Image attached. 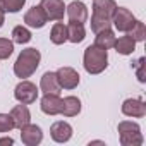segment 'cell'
Segmentation results:
<instances>
[{
    "instance_id": "277c9868",
    "label": "cell",
    "mask_w": 146,
    "mask_h": 146,
    "mask_svg": "<svg viewBox=\"0 0 146 146\" xmlns=\"http://www.w3.org/2000/svg\"><path fill=\"white\" fill-rule=\"evenodd\" d=\"M14 96L19 103H24V105H31L36 102L38 98V88L36 84H33L31 81H21L16 90H14Z\"/></svg>"
},
{
    "instance_id": "f546056e",
    "label": "cell",
    "mask_w": 146,
    "mask_h": 146,
    "mask_svg": "<svg viewBox=\"0 0 146 146\" xmlns=\"http://www.w3.org/2000/svg\"><path fill=\"white\" fill-rule=\"evenodd\" d=\"M12 143H14L12 137H2L0 139V144H12Z\"/></svg>"
},
{
    "instance_id": "ac0fdd59",
    "label": "cell",
    "mask_w": 146,
    "mask_h": 146,
    "mask_svg": "<svg viewBox=\"0 0 146 146\" xmlns=\"http://www.w3.org/2000/svg\"><path fill=\"white\" fill-rule=\"evenodd\" d=\"M115 40H117V38H115V35H113V31H112V29H103V31L96 33L95 45H96V46H100V48L110 50V48H113Z\"/></svg>"
},
{
    "instance_id": "30bf717a",
    "label": "cell",
    "mask_w": 146,
    "mask_h": 146,
    "mask_svg": "<svg viewBox=\"0 0 146 146\" xmlns=\"http://www.w3.org/2000/svg\"><path fill=\"white\" fill-rule=\"evenodd\" d=\"M21 131V141L26 144V146H36V144H40L41 143V139H43V132H41V129L36 125V124H28V125H24L23 129H19Z\"/></svg>"
},
{
    "instance_id": "cb8c5ba5",
    "label": "cell",
    "mask_w": 146,
    "mask_h": 146,
    "mask_svg": "<svg viewBox=\"0 0 146 146\" xmlns=\"http://www.w3.org/2000/svg\"><path fill=\"white\" fill-rule=\"evenodd\" d=\"M91 31L96 35V33H100V31H103V29H110V26H112V21L110 19H105V17H98V16H91Z\"/></svg>"
},
{
    "instance_id": "f1b7e54d",
    "label": "cell",
    "mask_w": 146,
    "mask_h": 146,
    "mask_svg": "<svg viewBox=\"0 0 146 146\" xmlns=\"http://www.w3.org/2000/svg\"><path fill=\"white\" fill-rule=\"evenodd\" d=\"M4 23H5V12H4L2 7H0V28L4 26Z\"/></svg>"
},
{
    "instance_id": "6da1fadb",
    "label": "cell",
    "mask_w": 146,
    "mask_h": 146,
    "mask_svg": "<svg viewBox=\"0 0 146 146\" xmlns=\"http://www.w3.org/2000/svg\"><path fill=\"white\" fill-rule=\"evenodd\" d=\"M41 60V53L36 48H26L19 53L16 64H14V74L21 79L29 78L31 74H35L38 65Z\"/></svg>"
},
{
    "instance_id": "4316f807",
    "label": "cell",
    "mask_w": 146,
    "mask_h": 146,
    "mask_svg": "<svg viewBox=\"0 0 146 146\" xmlns=\"http://www.w3.org/2000/svg\"><path fill=\"white\" fill-rule=\"evenodd\" d=\"M14 129V120L11 113H0V132H11Z\"/></svg>"
},
{
    "instance_id": "5b68a950",
    "label": "cell",
    "mask_w": 146,
    "mask_h": 146,
    "mask_svg": "<svg viewBox=\"0 0 146 146\" xmlns=\"http://www.w3.org/2000/svg\"><path fill=\"white\" fill-rule=\"evenodd\" d=\"M112 23H113L115 29H119V31H122V33H127V31L134 26L136 17L132 16V12H131L129 9H125V7H117L115 12H113V16H112Z\"/></svg>"
},
{
    "instance_id": "7402d4cb",
    "label": "cell",
    "mask_w": 146,
    "mask_h": 146,
    "mask_svg": "<svg viewBox=\"0 0 146 146\" xmlns=\"http://www.w3.org/2000/svg\"><path fill=\"white\" fill-rule=\"evenodd\" d=\"M12 40H14V43H19V45L28 43V41H31V33L24 26H16L12 29Z\"/></svg>"
},
{
    "instance_id": "83f0119b",
    "label": "cell",
    "mask_w": 146,
    "mask_h": 146,
    "mask_svg": "<svg viewBox=\"0 0 146 146\" xmlns=\"http://www.w3.org/2000/svg\"><path fill=\"white\" fill-rule=\"evenodd\" d=\"M134 67H137V79L141 81V83H144L146 81V78H144V57H141L136 64H132Z\"/></svg>"
},
{
    "instance_id": "ffe728a7",
    "label": "cell",
    "mask_w": 146,
    "mask_h": 146,
    "mask_svg": "<svg viewBox=\"0 0 146 146\" xmlns=\"http://www.w3.org/2000/svg\"><path fill=\"white\" fill-rule=\"evenodd\" d=\"M113 48H115L117 53H120V55H131V53L136 50V41H134L129 35H125V36H120L119 40H115Z\"/></svg>"
},
{
    "instance_id": "d6986e66",
    "label": "cell",
    "mask_w": 146,
    "mask_h": 146,
    "mask_svg": "<svg viewBox=\"0 0 146 146\" xmlns=\"http://www.w3.org/2000/svg\"><path fill=\"white\" fill-rule=\"evenodd\" d=\"M86 38L84 26L79 23H69L67 24V40L72 43H81Z\"/></svg>"
},
{
    "instance_id": "7a4b0ae2",
    "label": "cell",
    "mask_w": 146,
    "mask_h": 146,
    "mask_svg": "<svg viewBox=\"0 0 146 146\" xmlns=\"http://www.w3.org/2000/svg\"><path fill=\"white\" fill-rule=\"evenodd\" d=\"M83 64L88 74H100L103 72L108 65V55L105 48H100L96 45H90L84 50V57H83Z\"/></svg>"
},
{
    "instance_id": "5bb4252c",
    "label": "cell",
    "mask_w": 146,
    "mask_h": 146,
    "mask_svg": "<svg viewBox=\"0 0 146 146\" xmlns=\"http://www.w3.org/2000/svg\"><path fill=\"white\" fill-rule=\"evenodd\" d=\"M115 9H117L115 0H95L93 2V16H98V17H105L112 21Z\"/></svg>"
},
{
    "instance_id": "3957f363",
    "label": "cell",
    "mask_w": 146,
    "mask_h": 146,
    "mask_svg": "<svg viewBox=\"0 0 146 146\" xmlns=\"http://www.w3.org/2000/svg\"><path fill=\"white\" fill-rule=\"evenodd\" d=\"M117 131H119L122 146H141L143 144V134H141L139 124L131 122V120H122L119 122Z\"/></svg>"
},
{
    "instance_id": "8fae6325",
    "label": "cell",
    "mask_w": 146,
    "mask_h": 146,
    "mask_svg": "<svg viewBox=\"0 0 146 146\" xmlns=\"http://www.w3.org/2000/svg\"><path fill=\"white\" fill-rule=\"evenodd\" d=\"M65 12H67V17H69L70 23H79V24H83L88 19V7L83 2H79V0L69 4L65 7Z\"/></svg>"
},
{
    "instance_id": "e0dca14e",
    "label": "cell",
    "mask_w": 146,
    "mask_h": 146,
    "mask_svg": "<svg viewBox=\"0 0 146 146\" xmlns=\"http://www.w3.org/2000/svg\"><path fill=\"white\" fill-rule=\"evenodd\" d=\"M40 88L43 93H60V84L57 81V74L55 72H45L41 81H40Z\"/></svg>"
},
{
    "instance_id": "4fadbf2b",
    "label": "cell",
    "mask_w": 146,
    "mask_h": 146,
    "mask_svg": "<svg viewBox=\"0 0 146 146\" xmlns=\"http://www.w3.org/2000/svg\"><path fill=\"white\" fill-rule=\"evenodd\" d=\"M50 136L55 143H67L72 137V127H70V124H67L64 120L53 122L50 127Z\"/></svg>"
},
{
    "instance_id": "2e32d148",
    "label": "cell",
    "mask_w": 146,
    "mask_h": 146,
    "mask_svg": "<svg viewBox=\"0 0 146 146\" xmlns=\"http://www.w3.org/2000/svg\"><path fill=\"white\" fill-rule=\"evenodd\" d=\"M81 112V100L78 96H65L62 100V110L60 113L64 117H76Z\"/></svg>"
},
{
    "instance_id": "603a6c76",
    "label": "cell",
    "mask_w": 146,
    "mask_h": 146,
    "mask_svg": "<svg viewBox=\"0 0 146 146\" xmlns=\"http://www.w3.org/2000/svg\"><path fill=\"white\" fill-rule=\"evenodd\" d=\"M127 35H129L134 41H143V40L146 38V26H144V23H141V21L136 19L134 26L127 31Z\"/></svg>"
},
{
    "instance_id": "44dd1931",
    "label": "cell",
    "mask_w": 146,
    "mask_h": 146,
    "mask_svg": "<svg viewBox=\"0 0 146 146\" xmlns=\"http://www.w3.org/2000/svg\"><path fill=\"white\" fill-rule=\"evenodd\" d=\"M50 40L53 45H64L67 41V26L64 23H55L50 31Z\"/></svg>"
},
{
    "instance_id": "9a60e30c",
    "label": "cell",
    "mask_w": 146,
    "mask_h": 146,
    "mask_svg": "<svg viewBox=\"0 0 146 146\" xmlns=\"http://www.w3.org/2000/svg\"><path fill=\"white\" fill-rule=\"evenodd\" d=\"M11 117L14 120V127L17 129H23L24 125H28L31 122V113H29V108L21 103V105H16L12 110H11Z\"/></svg>"
},
{
    "instance_id": "52a82bcc",
    "label": "cell",
    "mask_w": 146,
    "mask_h": 146,
    "mask_svg": "<svg viewBox=\"0 0 146 146\" xmlns=\"http://www.w3.org/2000/svg\"><path fill=\"white\" fill-rule=\"evenodd\" d=\"M41 9L46 14V19L50 21H62L65 14V4L64 0H41Z\"/></svg>"
},
{
    "instance_id": "d4e9b609",
    "label": "cell",
    "mask_w": 146,
    "mask_h": 146,
    "mask_svg": "<svg viewBox=\"0 0 146 146\" xmlns=\"http://www.w3.org/2000/svg\"><path fill=\"white\" fill-rule=\"evenodd\" d=\"M26 4V0H0V7L4 9V12H19Z\"/></svg>"
},
{
    "instance_id": "7c38bea8",
    "label": "cell",
    "mask_w": 146,
    "mask_h": 146,
    "mask_svg": "<svg viewBox=\"0 0 146 146\" xmlns=\"http://www.w3.org/2000/svg\"><path fill=\"white\" fill-rule=\"evenodd\" d=\"M46 14H45V11L41 9V5H35V7H31L26 14H24V23L29 26V28H36V29H40V28H43L45 24H46Z\"/></svg>"
},
{
    "instance_id": "9c48e42d",
    "label": "cell",
    "mask_w": 146,
    "mask_h": 146,
    "mask_svg": "<svg viewBox=\"0 0 146 146\" xmlns=\"http://www.w3.org/2000/svg\"><path fill=\"white\" fill-rule=\"evenodd\" d=\"M122 113L127 117H136L141 119L146 115V105L141 98H127L122 103Z\"/></svg>"
},
{
    "instance_id": "ba28073f",
    "label": "cell",
    "mask_w": 146,
    "mask_h": 146,
    "mask_svg": "<svg viewBox=\"0 0 146 146\" xmlns=\"http://www.w3.org/2000/svg\"><path fill=\"white\" fill-rule=\"evenodd\" d=\"M40 108L46 115H58L62 110V98L57 93H45V96L41 98Z\"/></svg>"
},
{
    "instance_id": "8992f818",
    "label": "cell",
    "mask_w": 146,
    "mask_h": 146,
    "mask_svg": "<svg viewBox=\"0 0 146 146\" xmlns=\"http://www.w3.org/2000/svg\"><path fill=\"white\" fill-rule=\"evenodd\" d=\"M55 74H57V81H58L60 88H64V90H74V88H78V84L81 81L78 70L72 67H60Z\"/></svg>"
},
{
    "instance_id": "484cf974",
    "label": "cell",
    "mask_w": 146,
    "mask_h": 146,
    "mask_svg": "<svg viewBox=\"0 0 146 146\" xmlns=\"http://www.w3.org/2000/svg\"><path fill=\"white\" fill-rule=\"evenodd\" d=\"M14 52V41L7 38H0V60H5L12 55Z\"/></svg>"
}]
</instances>
